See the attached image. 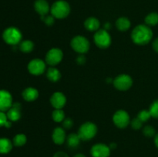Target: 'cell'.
I'll use <instances>...</instances> for the list:
<instances>
[{
    "label": "cell",
    "instance_id": "cell-2",
    "mask_svg": "<svg viewBox=\"0 0 158 157\" xmlns=\"http://www.w3.org/2000/svg\"><path fill=\"white\" fill-rule=\"evenodd\" d=\"M70 12V6L66 2L60 0L56 2L51 7V13L54 18H64Z\"/></svg>",
    "mask_w": 158,
    "mask_h": 157
},
{
    "label": "cell",
    "instance_id": "cell-7",
    "mask_svg": "<svg viewBox=\"0 0 158 157\" xmlns=\"http://www.w3.org/2000/svg\"><path fill=\"white\" fill-rule=\"evenodd\" d=\"M133 80L128 75L122 74L118 75L114 80V86L116 89L120 91H126L132 86Z\"/></svg>",
    "mask_w": 158,
    "mask_h": 157
},
{
    "label": "cell",
    "instance_id": "cell-12",
    "mask_svg": "<svg viewBox=\"0 0 158 157\" xmlns=\"http://www.w3.org/2000/svg\"><path fill=\"white\" fill-rule=\"evenodd\" d=\"M12 98L11 94L6 90H0V111L5 112L12 107Z\"/></svg>",
    "mask_w": 158,
    "mask_h": 157
},
{
    "label": "cell",
    "instance_id": "cell-11",
    "mask_svg": "<svg viewBox=\"0 0 158 157\" xmlns=\"http://www.w3.org/2000/svg\"><path fill=\"white\" fill-rule=\"evenodd\" d=\"M90 152L93 157H109L110 155V149L106 145L98 143L93 146Z\"/></svg>",
    "mask_w": 158,
    "mask_h": 157
},
{
    "label": "cell",
    "instance_id": "cell-4",
    "mask_svg": "<svg viewBox=\"0 0 158 157\" xmlns=\"http://www.w3.org/2000/svg\"><path fill=\"white\" fill-rule=\"evenodd\" d=\"M3 39L9 45H16L21 42L22 33L17 28L10 27L3 32Z\"/></svg>",
    "mask_w": 158,
    "mask_h": 157
},
{
    "label": "cell",
    "instance_id": "cell-6",
    "mask_svg": "<svg viewBox=\"0 0 158 157\" xmlns=\"http://www.w3.org/2000/svg\"><path fill=\"white\" fill-rule=\"evenodd\" d=\"M73 49L80 54L86 53L89 49V42L87 38L82 35H77L71 41Z\"/></svg>",
    "mask_w": 158,
    "mask_h": 157
},
{
    "label": "cell",
    "instance_id": "cell-15",
    "mask_svg": "<svg viewBox=\"0 0 158 157\" xmlns=\"http://www.w3.org/2000/svg\"><path fill=\"white\" fill-rule=\"evenodd\" d=\"M52 141L57 145H61L66 141V135L64 129L61 127L56 128L52 132Z\"/></svg>",
    "mask_w": 158,
    "mask_h": 157
},
{
    "label": "cell",
    "instance_id": "cell-24",
    "mask_svg": "<svg viewBox=\"0 0 158 157\" xmlns=\"http://www.w3.org/2000/svg\"><path fill=\"white\" fill-rule=\"evenodd\" d=\"M145 22L148 26H154L158 24V14L156 12H152L148 15L145 18Z\"/></svg>",
    "mask_w": 158,
    "mask_h": 157
},
{
    "label": "cell",
    "instance_id": "cell-39",
    "mask_svg": "<svg viewBox=\"0 0 158 157\" xmlns=\"http://www.w3.org/2000/svg\"><path fill=\"white\" fill-rule=\"evenodd\" d=\"M73 157H86V156H85V155H83V154H82V153H78V154H77V155H74Z\"/></svg>",
    "mask_w": 158,
    "mask_h": 157
},
{
    "label": "cell",
    "instance_id": "cell-14",
    "mask_svg": "<svg viewBox=\"0 0 158 157\" xmlns=\"http://www.w3.org/2000/svg\"><path fill=\"white\" fill-rule=\"evenodd\" d=\"M20 109H21V105L19 103H15L12 104V107L8 110L7 112V118L10 121H17L21 117V112H20Z\"/></svg>",
    "mask_w": 158,
    "mask_h": 157
},
{
    "label": "cell",
    "instance_id": "cell-28",
    "mask_svg": "<svg viewBox=\"0 0 158 157\" xmlns=\"http://www.w3.org/2000/svg\"><path fill=\"white\" fill-rule=\"evenodd\" d=\"M151 117V113H150L149 111L148 110H142L137 115V118L142 122V123H145L146 121H148L150 118Z\"/></svg>",
    "mask_w": 158,
    "mask_h": 157
},
{
    "label": "cell",
    "instance_id": "cell-21",
    "mask_svg": "<svg viewBox=\"0 0 158 157\" xmlns=\"http://www.w3.org/2000/svg\"><path fill=\"white\" fill-rule=\"evenodd\" d=\"M46 76H47L48 79L50 80V81L57 82L60 79V78H61V73H60V71L57 69H56V68L50 67L47 70Z\"/></svg>",
    "mask_w": 158,
    "mask_h": 157
},
{
    "label": "cell",
    "instance_id": "cell-30",
    "mask_svg": "<svg viewBox=\"0 0 158 157\" xmlns=\"http://www.w3.org/2000/svg\"><path fill=\"white\" fill-rule=\"evenodd\" d=\"M41 19L44 22L46 26H49L53 25L54 21H55L53 15H43V16H41Z\"/></svg>",
    "mask_w": 158,
    "mask_h": 157
},
{
    "label": "cell",
    "instance_id": "cell-36",
    "mask_svg": "<svg viewBox=\"0 0 158 157\" xmlns=\"http://www.w3.org/2000/svg\"><path fill=\"white\" fill-rule=\"evenodd\" d=\"M153 48H154V49L156 52H158V38H156L154 41V42H153Z\"/></svg>",
    "mask_w": 158,
    "mask_h": 157
},
{
    "label": "cell",
    "instance_id": "cell-37",
    "mask_svg": "<svg viewBox=\"0 0 158 157\" xmlns=\"http://www.w3.org/2000/svg\"><path fill=\"white\" fill-rule=\"evenodd\" d=\"M154 143H155L156 146L158 148V133L156 134L155 137H154Z\"/></svg>",
    "mask_w": 158,
    "mask_h": 157
},
{
    "label": "cell",
    "instance_id": "cell-25",
    "mask_svg": "<svg viewBox=\"0 0 158 157\" xmlns=\"http://www.w3.org/2000/svg\"><path fill=\"white\" fill-rule=\"evenodd\" d=\"M52 119L56 123H61L65 119V113L62 109H56L52 114Z\"/></svg>",
    "mask_w": 158,
    "mask_h": 157
},
{
    "label": "cell",
    "instance_id": "cell-5",
    "mask_svg": "<svg viewBox=\"0 0 158 157\" xmlns=\"http://www.w3.org/2000/svg\"><path fill=\"white\" fill-rule=\"evenodd\" d=\"M94 42L100 49H106L111 44V37L106 29H100L94 35Z\"/></svg>",
    "mask_w": 158,
    "mask_h": 157
},
{
    "label": "cell",
    "instance_id": "cell-13",
    "mask_svg": "<svg viewBox=\"0 0 158 157\" xmlns=\"http://www.w3.org/2000/svg\"><path fill=\"white\" fill-rule=\"evenodd\" d=\"M50 103L55 109H62L66 103V96L62 92H55L51 96Z\"/></svg>",
    "mask_w": 158,
    "mask_h": 157
},
{
    "label": "cell",
    "instance_id": "cell-22",
    "mask_svg": "<svg viewBox=\"0 0 158 157\" xmlns=\"http://www.w3.org/2000/svg\"><path fill=\"white\" fill-rule=\"evenodd\" d=\"M81 139L80 138L78 134L76 133H71L69 134L66 139V142H67V145L71 148H76L79 146L80 143Z\"/></svg>",
    "mask_w": 158,
    "mask_h": 157
},
{
    "label": "cell",
    "instance_id": "cell-33",
    "mask_svg": "<svg viewBox=\"0 0 158 157\" xmlns=\"http://www.w3.org/2000/svg\"><path fill=\"white\" fill-rule=\"evenodd\" d=\"M73 120L69 118L65 119L63 121V126L65 129H70L73 126Z\"/></svg>",
    "mask_w": 158,
    "mask_h": 157
},
{
    "label": "cell",
    "instance_id": "cell-23",
    "mask_svg": "<svg viewBox=\"0 0 158 157\" xmlns=\"http://www.w3.org/2000/svg\"><path fill=\"white\" fill-rule=\"evenodd\" d=\"M34 44L32 41H30V40H24V41L22 42L19 45L20 50L23 52H26V53L32 52Z\"/></svg>",
    "mask_w": 158,
    "mask_h": 157
},
{
    "label": "cell",
    "instance_id": "cell-20",
    "mask_svg": "<svg viewBox=\"0 0 158 157\" xmlns=\"http://www.w3.org/2000/svg\"><path fill=\"white\" fill-rule=\"evenodd\" d=\"M116 26L120 31H127L131 27V21L126 17H120L117 20Z\"/></svg>",
    "mask_w": 158,
    "mask_h": 157
},
{
    "label": "cell",
    "instance_id": "cell-10",
    "mask_svg": "<svg viewBox=\"0 0 158 157\" xmlns=\"http://www.w3.org/2000/svg\"><path fill=\"white\" fill-rule=\"evenodd\" d=\"M28 69H29V72L32 75H41L46 70V64L42 59L35 58L29 62L28 65Z\"/></svg>",
    "mask_w": 158,
    "mask_h": 157
},
{
    "label": "cell",
    "instance_id": "cell-17",
    "mask_svg": "<svg viewBox=\"0 0 158 157\" xmlns=\"http://www.w3.org/2000/svg\"><path fill=\"white\" fill-rule=\"evenodd\" d=\"M39 96V92L37 89L29 87L25 89L23 92V97L25 100L28 102H32L36 99Z\"/></svg>",
    "mask_w": 158,
    "mask_h": 157
},
{
    "label": "cell",
    "instance_id": "cell-26",
    "mask_svg": "<svg viewBox=\"0 0 158 157\" xmlns=\"http://www.w3.org/2000/svg\"><path fill=\"white\" fill-rule=\"evenodd\" d=\"M26 140H27V139L24 134H18L14 137L13 144L15 146H22L26 144Z\"/></svg>",
    "mask_w": 158,
    "mask_h": 157
},
{
    "label": "cell",
    "instance_id": "cell-34",
    "mask_svg": "<svg viewBox=\"0 0 158 157\" xmlns=\"http://www.w3.org/2000/svg\"><path fill=\"white\" fill-rule=\"evenodd\" d=\"M77 62L78 64L82 65L86 62V58H85V56L83 55H80L78 57H77Z\"/></svg>",
    "mask_w": 158,
    "mask_h": 157
},
{
    "label": "cell",
    "instance_id": "cell-16",
    "mask_svg": "<svg viewBox=\"0 0 158 157\" xmlns=\"http://www.w3.org/2000/svg\"><path fill=\"white\" fill-rule=\"evenodd\" d=\"M35 10L40 14L41 16L47 15L49 11V3L46 0H36L34 5Z\"/></svg>",
    "mask_w": 158,
    "mask_h": 157
},
{
    "label": "cell",
    "instance_id": "cell-8",
    "mask_svg": "<svg viewBox=\"0 0 158 157\" xmlns=\"http://www.w3.org/2000/svg\"><path fill=\"white\" fill-rule=\"evenodd\" d=\"M114 124L120 129H124L129 125L130 116L127 112L124 110H118L114 113L113 117Z\"/></svg>",
    "mask_w": 158,
    "mask_h": 157
},
{
    "label": "cell",
    "instance_id": "cell-29",
    "mask_svg": "<svg viewBox=\"0 0 158 157\" xmlns=\"http://www.w3.org/2000/svg\"><path fill=\"white\" fill-rule=\"evenodd\" d=\"M143 132L144 135L148 137H152L155 135V129L153 126H147L143 128Z\"/></svg>",
    "mask_w": 158,
    "mask_h": 157
},
{
    "label": "cell",
    "instance_id": "cell-32",
    "mask_svg": "<svg viewBox=\"0 0 158 157\" xmlns=\"http://www.w3.org/2000/svg\"><path fill=\"white\" fill-rule=\"evenodd\" d=\"M7 115L4 113L3 112L0 111V127L1 126H5L7 123Z\"/></svg>",
    "mask_w": 158,
    "mask_h": 157
},
{
    "label": "cell",
    "instance_id": "cell-27",
    "mask_svg": "<svg viewBox=\"0 0 158 157\" xmlns=\"http://www.w3.org/2000/svg\"><path fill=\"white\" fill-rule=\"evenodd\" d=\"M149 112L151 113V117H154L156 119L158 118V100H156L151 104Z\"/></svg>",
    "mask_w": 158,
    "mask_h": 157
},
{
    "label": "cell",
    "instance_id": "cell-3",
    "mask_svg": "<svg viewBox=\"0 0 158 157\" xmlns=\"http://www.w3.org/2000/svg\"><path fill=\"white\" fill-rule=\"evenodd\" d=\"M97 132V127L93 123H85L80 126L78 135L81 140H89L94 138Z\"/></svg>",
    "mask_w": 158,
    "mask_h": 157
},
{
    "label": "cell",
    "instance_id": "cell-18",
    "mask_svg": "<svg viewBox=\"0 0 158 157\" xmlns=\"http://www.w3.org/2000/svg\"><path fill=\"white\" fill-rule=\"evenodd\" d=\"M100 26V21L94 17H89L84 22L85 28L89 31H97Z\"/></svg>",
    "mask_w": 158,
    "mask_h": 157
},
{
    "label": "cell",
    "instance_id": "cell-35",
    "mask_svg": "<svg viewBox=\"0 0 158 157\" xmlns=\"http://www.w3.org/2000/svg\"><path fill=\"white\" fill-rule=\"evenodd\" d=\"M53 157H69V155L64 152H57L54 154Z\"/></svg>",
    "mask_w": 158,
    "mask_h": 157
},
{
    "label": "cell",
    "instance_id": "cell-38",
    "mask_svg": "<svg viewBox=\"0 0 158 157\" xmlns=\"http://www.w3.org/2000/svg\"><path fill=\"white\" fill-rule=\"evenodd\" d=\"M110 149H115L116 147H117V144H115V143H111L110 145Z\"/></svg>",
    "mask_w": 158,
    "mask_h": 157
},
{
    "label": "cell",
    "instance_id": "cell-9",
    "mask_svg": "<svg viewBox=\"0 0 158 157\" xmlns=\"http://www.w3.org/2000/svg\"><path fill=\"white\" fill-rule=\"evenodd\" d=\"M63 56V52L60 49L53 48V49H51L46 54V62L49 66H56L62 61Z\"/></svg>",
    "mask_w": 158,
    "mask_h": 157
},
{
    "label": "cell",
    "instance_id": "cell-31",
    "mask_svg": "<svg viewBox=\"0 0 158 157\" xmlns=\"http://www.w3.org/2000/svg\"><path fill=\"white\" fill-rule=\"evenodd\" d=\"M142 124L143 123L138 118L134 119L131 122V126L134 129H140L142 127Z\"/></svg>",
    "mask_w": 158,
    "mask_h": 157
},
{
    "label": "cell",
    "instance_id": "cell-19",
    "mask_svg": "<svg viewBox=\"0 0 158 157\" xmlns=\"http://www.w3.org/2000/svg\"><path fill=\"white\" fill-rule=\"evenodd\" d=\"M12 149V144L9 139L0 138V153H9Z\"/></svg>",
    "mask_w": 158,
    "mask_h": 157
},
{
    "label": "cell",
    "instance_id": "cell-1",
    "mask_svg": "<svg viewBox=\"0 0 158 157\" xmlns=\"http://www.w3.org/2000/svg\"><path fill=\"white\" fill-rule=\"evenodd\" d=\"M153 37V32L149 26L139 25L134 29L131 33L133 42L137 45H146Z\"/></svg>",
    "mask_w": 158,
    "mask_h": 157
}]
</instances>
